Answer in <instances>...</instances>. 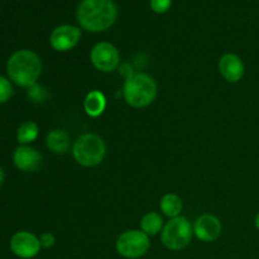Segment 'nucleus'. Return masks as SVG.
<instances>
[{
    "mask_svg": "<svg viewBox=\"0 0 259 259\" xmlns=\"http://www.w3.org/2000/svg\"><path fill=\"white\" fill-rule=\"evenodd\" d=\"M118 9L113 0H82L77 8L76 18L83 29L104 32L114 24Z\"/></svg>",
    "mask_w": 259,
    "mask_h": 259,
    "instance_id": "1",
    "label": "nucleus"
},
{
    "mask_svg": "<svg viewBox=\"0 0 259 259\" xmlns=\"http://www.w3.org/2000/svg\"><path fill=\"white\" fill-rule=\"evenodd\" d=\"M42 72V62L37 53L30 50H19L7 62L8 78L19 88L29 89L37 83Z\"/></svg>",
    "mask_w": 259,
    "mask_h": 259,
    "instance_id": "2",
    "label": "nucleus"
},
{
    "mask_svg": "<svg viewBox=\"0 0 259 259\" xmlns=\"http://www.w3.org/2000/svg\"><path fill=\"white\" fill-rule=\"evenodd\" d=\"M123 95L132 108H146L151 105L157 96V83L149 75L143 72L133 73L125 78Z\"/></svg>",
    "mask_w": 259,
    "mask_h": 259,
    "instance_id": "3",
    "label": "nucleus"
},
{
    "mask_svg": "<svg viewBox=\"0 0 259 259\" xmlns=\"http://www.w3.org/2000/svg\"><path fill=\"white\" fill-rule=\"evenodd\" d=\"M105 153V142L98 134H82L76 139L72 146L73 158L83 167H95L100 164Z\"/></svg>",
    "mask_w": 259,
    "mask_h": 259,
    "instance_id": "4",
    "label": "nucleus"
},
{
    "mask_svg": "<svg viewBox=\"0 0 259 259\" xmlns=\"http://www.w3.org/2000/svg\"><path fill=\"white\" fill-rule=\"evenodd\" d=\"M192 230L191 224L185 217H177L169 219L161 232V240L164 247L169 250L185 249L191 242Z\"/></svg>",
    "mask_w": 259,
    "mask_h": 259,
    "instance_id": "5",
    "label": "nucleus"
},
{
    "mask_svg": "<svg viewBox=\"0 0 259 259\" xmlns=\"http://www.w3.org/2000/svg\"><path fill=\"white\" fill-rule=\"evenodd\" d=\"M116 252L126 259H138L147 254L151 248L149 237L142 230H126L116 239Z\"/></svg>",
    "mask_w": 259,
    "mask_h": 259,
    "instance_id": "6",
    "label": "nucleus"
},
{
    "mask_svg": "<svg viewBox=\"0 0 259 259\" xmlns=\"http://www.w3.org/2000/svg\"><path fill=\"white\" fill-rule=\"evenodd\" d=\"M90 60L101 72H113L120 62L118 48L109 42L96 43L90 52Z\"/></svg>",
    "mask_w": 259,
    "mask_h": 259,
    "instance_id": "7",
    "label": "nucleus"
},
{
    "mask_svg": "<svg viewBox=\"0 0 259 259\" xmlns=\"http://www.w3.org/2000/svg\"><path fill=\"white\" fill-rule=\"evenodd\" d=\"M10 250L13 254L22 259H32L39 254L40 242L39 238L30 232L20 230L10 238Z\"/></svg>",
    "mask_w": 259,
    "mask_h": 259,
    "instance_id": "8",
    "label": "nucleus"
},
{
    "mask_svg": "<svg viewBox=\"0 0 259 259\" xmlns=\"http://www.w3.org/2000/svg\"><path fill=\"white\" fill-rule=\"evenodd\" d=\"M81 38L80 28L75 25L63 24L60 27H56L50 35V43L53 50L58 52H66V51L72 50L77 46Z\"/></svg>",
    "mask_w": 259,
    "mask_h": 259,
    "instance_id": "9",
    "label": "nucleus"
},
{
    "mask_svg": "<svg viewBox=\"0 0 259 259\" xmlns=\"http://www.w3.org/2000/svg\"><path fill=\"white\" fill-rule=\"evenodd\" d=\"M192 230H194V234L197 239L205 243H210L220 237L223 225L222 222L215 215L204 214L195 220Z\"/></svg>",
    "mask_w": 259,
    "mask_h": 259,
    "instance_id": "10",
    "label": "nucleus"
},
{
    "mask_svg": "<svg viewBox=\"0 0 259 259\" xmlns=\"http://www.w3.org/2000/svg\"><path fill=\"white\" fill-rule=\"evenodd\" d=\"M13 163L19 171L35 172L42 166V154L30 146H19L13 153Z\"/></svg>",
    "mask_w": 259,
    "mask_h": 259,
    "instance_id": "11",
    "label": "nucleus"
},
{
    "mask_svg": "<svg viewBox=\"0 0 259 259\" xmlns=\"http://www.w3.org/2000/svg\"><path fill=\"white\" fill-rule=\"evenodd\" d=\"M219 72L228 82H238L244 76V63L239 56L227 53L219 60Z\"/></svg>",
    "mask_w": 259,
    "mask_h": 259,
    "instance_id": "12",
    "label": "nucleus"
},
{
    "mask_svg": "<svg viewBox=\"0 0 259 259\" xmlns=\"http://www.w3.org/2000/svg\"><path fill=\"white\" fill-rule=\"evenodd\" d=\"M46 146L52 153L65 154L71 147V139L67 132L53 129L46 137Z\"/></svg>",
    "mask_w": 259,
    "mask_h": 259,
    "instance_id": "13",
    "label": "nucleus"
},
{
    "mask_svg": "<svg viewBox=\"0 0 259 259\" xmlns=\"http://www.w3.org/2000/svg\"><path fill=\"white\" fill-rule=\"evenodd\" d=\"M106 108V98L99 90H93L86 95L83 100L85 113L91 118H98L104 113Z\"/></svg>",
    "mask_w": 259,
    "mask_h": 259,
    "instance_id": "14",
    "label": "nucleus"
},
{
    "mask_svg": "<svg viewBox=\"0 0 259 259\" xmlns=\"http://www.w3.org/2000/svg\"><path fill=\"white\" fill-rule=\"evenodd\" d=\"M182 206H184V204H182L181 197L176 194H166L159 201L161 211L166 217H168L169 219L180 217L182 211Z\"/></svg>",
    "mask_w": 259,
    "mask_h": 259,
    "instance_id": "15",
    "label": "nucleus"
},
{
    "mask_svg": "<svg viewBox=\"0 0 259 259\" xmlns=\"http://www.w3.org/2000/svg\"><path fill=\"white\" fill-rule=\"evenodd\" d=\"M39 136V126L32 120H27L17 129V141L20 146H29Z\"/></svg>",
    "mask_w": 259,
    "mask_h": 259,
    "instance_id": "16",
    "label": "nucleus"
},
{
    "mask_svg": "<svg viewBox=\"0 0 259 259\" xmlns=\"http://www.w3.org/2000/svg\"><path fill=\"white\" fill-rule=\"evenodd\" d=\"M163 219L156 211L147 212L141 220V230L147 235H157L163 229Z\"/></svg>",
    "mask_w": 259,
    "mask_h": 259,
    "instance_id": "17",
    "label": "nucleus"
},
{
    "mask_svg": "<svg viewBox=\"0 0 259 259\" xmlns=\"http://www.w3.org/2000/svg\"><path fill=\"white\" fill-rule=\"evenodd\" d=\"M13 95H14L13 82L8 77L0 75V104L9 101Z\"/></svg>",
    "mask_w": 259,
    "mask_h": 259,
    "instance_id": "18",
    "label": "nucleus"
},
{
    "mask_svg": "<svg viewBox=\"0 0 259 259\" xmlns=\"http://www.w3.org/2000/svg\"><path fill=\"white\" fill-rule=\"evenodd\" d=\"M28 98L32 101H35V103H42L47 98V93H46V90L42 86L35 83L32 88L28 89Z\"/></svg>",
    "mask_w": 259,
    "mask_h": 259,
    "instance_id": "19",
    "label": "nucleus"
},
{
    "mask_svg": "<svg viewBox=\"0 0 259 259\" xmlns=\"http://www.w3.org/2000/svg\"><path fill=\"white\" fill-rule=\"evenodd\" d=\"M172 0H151V8L153 12L163 14L171 8Z\"/></svg>",
    "mask_w": 259,
    "mask_h": 259,
    "instance_id": "20",
    "label": "nucleus"
},
{
    "mask_svg": "<svg viewBox=\"0 0 259 259\" xmlns=\"http://www.w3.org/2000/svg\"><path fill=\"white\" fill-rule=\"evenodd\" d=\"M40 247L45 248V249H48V248H52L56 243V238L52 233H43L39 237Z\"/></svg>",
    "mask_w": 259,
    "mask_h": 259,
    "instance_id": "21",
    "label": "nucleus"
},
{
    "mask_svg": "<svg viewBox=\"0 0 259 259\" xmlns=\"http://www.w3.org/2000/svg\"><path fill=\"white\" fill-rule=\"evenodd\" d=\"M4 179H5V175H4V169L0 167V187H2L3 182H4Z\"/></svg>",
    "mask_w": 259,
    "mask_h": 259,
    "instance_id": "22",
    "label": "nucleus"
},
{
    "mask_svg": "<svg viewBox=\"0 0 259 259\" xmlns=\"http://www.w3.org/2000/svg\"><path fill=\"white\" fill-rule=\"evenodd\" d=\"M254 225H255V228H257V230L259 232V212H258L257 217H255V219H254Z\"/></svg>",
    "mask_w": 259,
    "mask_h": 259,
    "instance_id": "23",
    "label": "nucleus"
}]
</instances>
